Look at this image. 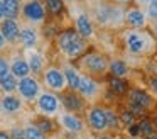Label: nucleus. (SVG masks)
Masks as SVG:
<instances>
[{"label":"nucleus","mask_w":157,"mask_h":139,"mask_svg":"<svg viewBox=\"0 0 157 139\" xmlns=\"http://www.w3.org/2000/svg\"><path fill=\"white\" fill-rule=\"evenodd\" d=\"M149 22V17L142 7H127L125 9V24L132 29H144Z\"/></svg>","instance_id":"obj_13"},{"label":"nucleus","mask_w":157,"mask_h":139,"mask_svg":"<svg viewBox=\"0 0 157 139\" xmlns=\"http://www.w3.org/2000/svg\"><path fill=\"white\" fill-rule=\"evenodd\" d=\"M21 17L27 24H32V26L42 24L48 17L44 0H24L21 7Z\"/></svg>","instance_id":"obj_6"},{"label":"nucleus","mask_w":157,"mask_h":139,"mask_svg":"<svg viewBox=\"0 0 157 139\" xmlns=\"http://www.w3.org/2000/svg\"><path fill=\"white\" fill-rule=\"evenodd\" d=\"M42 83L48 90L54 93H63L68 88V80L64 76V71L58 66H48L42 71Z\"/></svg>","instance_id":"obj_7"},{"label":"nucleus","mask_w":157,"mask_h":139,"mask_svg":"<svg viewBox=\"0 0 157 139\" xmlns=\"http://www.w3.org/2000/svg\"><path fill=\"white\" fill-rule=\"evenodd\" d=\"M56 44H58V49L66 58L75 59V58L85 54L86 47H88V39L81 37L75 29H66L56 36Z\"/></svg>","instance_id":"obj_3"},{"label":"nucleus","mask_w":157,"mask_h":139,"mask_svg":"<svg viewBox=\"0 0 157 139\" xmlns=\"http://www.w3.org/2000/svg\"><path fill=\"white\" fill-rule=\"evenodd\" d=\"M63 71H64L66 80H68V87L71 88V90L76 92V88H78V85H79V80H81V75L83 73L76 66H73V64H69V63H66L64 66H63Z\"/></svg>","instance_id":"obj_20"},{"label":"nucleus","mask_w":157,"mask_h":139,"mask_svg":"<svg viewBox=\"0 0 157 139\" xmlns=\"http://www.w3.org/2000/svg\"><path fill=\"white\" fill-rule=\"evenodd\" d=\"M10 139H24V127H15L10 131Z\"/></svg>","instance_id":"obj_35"},{"label":"nucleus","mask_w":157,"mask_h":139,"mask_svg":"<svg viewBox=\"0 0 157 139\" xmlns=\"http://www.w3.org/2000/svg\"><path fill=\"white\" fill-rule=\"evenodd\" d=\"M22 24L19 22V19H4L0 22V31L4 34V37L7 39L9 44L19 43V34H21Z\"/></svg>","instance_id":"obj_16"},{"label":"nucleus","mask_w":157,"mask_h":139,"mask_svg":"<svg viewBox=\"0 0 157 139\" xmlns=\"http://www.w3.org/2000/svg\"><path fill=\"white\" fill-rule=\"evenodd\" d=\"M36 125H37L44 134H48V132H51L52 129H54V122L51 121V117H46V115H42L41 119H37V121H36Z\"/></svg>","instance_id":"obj_30"},{"label":"nucleus","mask_w":157,"mask_h":139,"mask_svg":"<svg viewBox=\"0 0 157 139\" xmlns=\"http://www.w3.org/2000/svg\"><path fill=\"white\" fill-rule=\"evenodd\" d=\"M96 139H112V137H110V136H98Z\"/></svg>","instance_id":"obj_43"},{"label":"nucleus","mask_w":157,"mask_h":139,"mask_svg":"<svg viewBox=\"0 0 157 139\" xmlns=\"http://www.w3.org/2000/svg\"><path fill=\"white\" fill-rule=\"evenodd\" d=\"M76 92H78L79 95H83L86 100H91V98H95L96 95H98L100 85L95 81V78H93V76L83 73L81 75V80H79V85H78V88H76Z\"/></svg>","instance_id":"obj_15"},{"label":"nucleus","mask_w":157,"mask_h":139,"mask_svg":"<svg viewBox=\"0 0 157 139\" xmlns=\"http://www.w3.org/2000/svg\"><path fill=\"white\" fill-rule=\"evenodd\" d=\"M120 124H123L125 127H130L132 124H135V115L130 110H123L120 114Z\"/></svg>","instance_id":"obj_32"},{"label":"nucleus","mask_w":157,"mask_h":139,"mask_svg":"<svg viewBox=\"0 0 157 139\" xmlns=\"http://www.w3.org/2000/svg\"><path fill=\"white\" fill-rule=\"evenodd\" d=\"M21 2H24V0H21Z\"/></svg>","instance_id":"obj_45"},{"label":"nucleus","mask_w":157,"mask_h":139,"mask_svg":"<svg viewBox=\"0 0 157 139\" xmlns=\"http://www.w3.org/2000/svg\"><path fill=\"white\" fill-rule=\"evenodd\" d=\"M7 46H9L7 39H5V37H4V34H2V31H0V53H2V51H5V49H7Z\"/></svg>","instance_id":"obj_37"},{"label":"nucleus","mask_w":157,"mask_h":139,"mask_svg":"<svg viewBox=\"0 0 157 139\" xmlns=\"http://www.w3.org/2000/svg\"><path fill=\"white\" fill-rule=\"evenodd\" d=\"M128 97H130V102L142 105L144 108H149L152 105V97L145 90H140V88H132L128 92Z\"/></svg>","instance_id":"obj_21"},{"label":"nucleus","mask_w":157,"mask_h":139,"mask_svg":"<svg viewBox=\"0 0 157 139\" xmlns=\"http://www.w3.org/2000/svg\"><path fill=\"white\" fill-rule=\"evenodd\" d=\"M85 100L86 98L83 95H79L78 92L71 90L69 93H64L61 98V104L64 107V110H69V112H81L85 108Z\"/></svg>","instance_id":"obj_18"},{"label":"nucleus","mask_w":157,"mask_h":139,"mask_svg":"<svg viewBox=\"0 0 157 139\" xmlns=\"http://www.w3.org/2000/svg\"><path fill=\"white\" fill-rule=\"evenodd\" d=\"M128 110H130V112H132V114L137 117V115H144V114H145V110H147V108H144L142 105H139V104H133V102H128Z\"/></svg>","instance_id":"obj_34"},{"label":"nucleus","mask_w":157,"mask_h":139,"mask_svg":"<svg viewBox=\"0 0 157 139\" xmlns=\"http://www.w3.org/2000/svg\"><path fill=\"white\" fill-rule=\"evenodd\" d=\"M19 43L25 49H36L39 46V31L32 24H22L21 34H19Z\"/></svg>","instance_id":"obj_12"},{"label":"nucleus","mask_w":157,"mask_h":139,"mask_svg":"<svg viewBox=\"0 0 157 139\" xmlns=\"http://www.w3.org/2000/svg\"><path fill=\"white\" fill-rule=\"evenodd\" d=\"M58 122L63 129H66L68 132H73V134H79V132L85 131V122L79 115H76L75 112L69 110H61L58 115Z\"/></svg>","instance_id":"obj_11"},{"label":"nucleus","mask_w":157,"mask_h":139,"mask_svg":"<svg viewBox=\"0 0 157 139\" xmlns=\"http://www.w3.org/2000/svg\"><path fill=\"white\" fill-rule=\"evenodd\" d=\"M71 17L75 22V31L85 39H91L95 36V24L90 15L88 10H85L83 7H79L78 3L71 5Z\"/></svg>","instance_id":"obj_5"},{"label":"nucleus","mask_w":157,"mask_h":139,"mask_svg":"<svg viewBox=\"0 0 157 139\" xmlns=\"http://www.w3.org/2000/svg\"><path fill=\"white\" fill-rule=\"evenodd\" d=\"M105 110H106V119H108V127L110 129H118V125H120V115L117 114L113 108H110V107H105Z\"/></svg>","instance_id":"obj_31"},{"label":"nucleus","mask_w":157,"mask_h":139,"mask_svg":"<svg viewBox=\"0 0 157 139\" xmlns=\"http://www.w3.org/2000/svg\"><path fill=\"white\" fill-rule=\"evenodd\" d=\"M140 5H142L144 12L147 14L149 20L157 22V0H139Z\"/></svg>","instance_id":"obj_27"},{"label":"nucleus","mask_w":157,"mask_h":139,"mask_svg":"<svg viewBox=\"0 0 157 139\" xmlns=\"http://www.w3.org/2000/svg\"><path fill=\"white\" fill-rule=\"evenodd\" d=\"M24 139H48V137H46V134L36 124H25L24 125Z\"/></svg>","instance_id":"obj_28"},{"label":"nucleus","mask_w":157,"mask_h":139,"mask_svg":"<svg viewBox=\"0 0 157 139\" xmlns=\"http://www.w3.org/2000/svg\"><path fill=\"white\" fill-rule=\"evenodd\" d=\"M25 59H27L29 68H31V75H34V76L42 75V71L46 70V59L41 51H37V47L36 49H25Z\"/></svg>","instance_id":"obj_17"},{"label":"nucleus","mask_w":157,"mask_h":139,"mask_svg":"<svg viewBox=\"0 0 157 139\" xmlns=\"http://www.w3.org/2000/svg\"><path fill=\"white\" fill-rule=\"evenodd\" d=\"M110 90H112L115 95H123V93L128 92V85H127V81L123 80V78L113 76L112 80H110Z\"/></svg>","instance_id":"obj_26"},{"label":"nucleus","mask_w":157,"mask_h":139,"mask_svg":"<svg viewBox=\"0 0 157 139\" xmlns=\"http://www.w3.org/2000/svg\"><path fill=\"white\" fill-rule=\"evenodd\" d=\"M110 61L106 59L105 54L98 53V51H91L86 53L79 61V68L83 73L90 75V76H103L108 71Z\"/></svg>","instance_id":"obj_4"},{"label":"nucleus","mask_w":157,"mask_h":139,"mask_svg":"<svg viewBox=\"0 0 157 139\" xmlns=\"http://www.w3.org/2000/svg\"><path fill=\"white\" fill-rule=\"evenodd\" d=\"M36 105H37V110L41 115L54 117V115H59L63 104H61V98L54 92L48 90V92H41V95L36 100Z\"/></svg>","instance_id":"obj_8"},{"label":"nucleus","mask_w":157,"mask_h":139,"mask_svg":"<svg viewBox=\"0 0 157 139\" xmlns=\"http://www.w3.org/2000/svg\"><path fill=\"white\" fill-rule=\"evenodd\" d=\"M108 71L113 75V76L123 78V76H127V75H128L130 70H128V66H127L125 61H122V59H113V61H110Z\"/></svg>","instance_id":"obj_24"},{"label":"nucleus","mask_w":157,"mask_h":139,"mask_svg":"<svg viewBox=\"0 0 157 139\" xmlns=\"http://www.w3.org/2000/svg\"><path fill=\"white\" fill-rule=\"evenodd\" d=\"M150 90L154 92V93L157 95V76H154V78H150Z\"/></svg>","instance_id":"obj_38"},{"label":"nucleus","mask_w":157,"mask_h":139,"mask_svg":"<svg viewBox=\"0 0 157 139\" xmlns=\"http://www.w3.org/2000/svg\"><path fill=\"white\" fill-rule=\"evenodd\" d=\"M0 139H10V132L4 131V129H0Z\"/></svg>","instance_id":"obj_39"},{"label":"nucleus","mask_w":157,"mask_h":139,"mask_svg":"<svg viewBox=\"0 0 157 139\" xmlns=\"http://www.w3.org/2000/svg\"><path fill=\"white\" fill-rule=\"evenodd\" d=\"M86 121H88V125L96 132H105L108 131V119H106V110L105 107H100V105H93L88 110V115H86Z\"/></svg>","instance_id":"obj_10"},{"label":"nucleus","mask_w":157,"mask_h":139,"mask_svg":"<svg viewBox=\"0 0 157 139\" xmlns=\"http://www.w3.org/2000/svg\"><path fill=\"white\" fill-rule=\"evenodd\" d=\"M10 73L14 75V76H17L19 80L31 75V68H29V63H27V59H25V56L15 58V59L10 61Z\"/></svg>","instance_id":"obj_19"},{"label":"nucleus","mask_w":157,"mask_h":139,"mask_svg":"<svg viewBox=\"0 0 157 139\" xmlns=\"http://www.w3.org/2000/svg\"><path fill=\"white\" fill-rule=\"evenodd\" d=\"M17 85H19V78L14 76L12 73H7L0 78V92H4V93L17 92Z\"/></svg>","instance_id":"obj_23"},{"label":"nucleus","mask_w":157,"mask_h":139,"mask_svg":"<svg viewBox=\"0 0 157 139\" xmlns=\"http://www.w3.org/2000/svg\"><path fill=\"white\" fill-rule=\"evenodd\" d=\"M2 5H4L5 19H19L21 17V0H2Z\"/></svg>","instance_id":"obj_22"},{"label":"nucleus","mask_w":157,"mask_h":139,"mask_svg":"<svg viewBox=\"0 0 157 139\" xmlns=\"http://www.w3.org/2000/svg\"><path fill=\"white\" fill-rule=\"evenodd\" d=\"M113 2L120 3V5H127V3H130V2H132V0H113Z\"/></svg>","instance_id":"obj_41"},{"label":"nucleus","mask_w":157,"mask_h":139,"mask_svg":"<svg viewBox=\"0 0 157 139\" xmlns=\"http://www.w3.org/2000/svg\"><path fill=\"white\" fill-rule=\"evenodd\" d=\"M139 129H140V136H144V137H147V136L152 134L154 131H157L154 122L149 121V119H142V121L139 122Z\"/></svg>","instance_id":"obj_29"},{"label":"nucleus","mask_w":157,"mask_h":139,"mask_svg":"<svg viewBox=\"0 0 157 139\" xmlns=\"http://www.w3.org/2000/svg\"><path fill=\"white\" fill-rule=\"evenodd\" d=\"M66 0H44V5H46V10H48L49 15L52 17H58L63 14V10H64L66 7Z\"/></svg>","instance_id":"obj_25"},{"label":"nucleus","mask_w":157,"mask_h":139,"mask_svg":"<svg viewBox=\"0 0 157 139\" xmlns=\"http://www.w3.org/2000/svg\"><path fill=\"white\" fill-rule=\"evenodd\" d=\"M127 129H128V132L132 136H140V129H139V124H137V122H135V124H132L130 127H127Z\"/></svg>","instance_id":"obj_36"},{"label":"nucleus","mask_w":157,"mask_h":139,"mask_svg":"<svg viewBox=\"0 0 157 139\" xmlns=\"http://www.w3.org/2000/svg\"><path fill=\"white\" fill-rule=\"evenodd\" d=\"M152 122H154V125H155V129H157V115H155V117L152 119Z\"/></svg>","instance_id":"obj_44"},{"label":"nucleus","mask_w":157,"mask_h":139,"mask_svg":"<svg viewBox=\"0 0 157 139\" xmlns=\"http://www.w3.org/2000/svg\"><path fill=\"white\" fill-rule=\"evenodd\" d=\"M90 15L98 26L120 27L125 24V7L113 0H91Z\"/></svg>","instance_id":"obj_1"},{"label":"nucleus","mask_w":157,"mask_h":139,"mask_svg":"<svg viewBox=\"0 0 157 139\" xmlns=\"http://www.w3.org/2000/svg\"><path fill=\"white\" fill-rule=\"evenodd\" d=\"M145 139H157V131H154L152 134H149V136H147Z\"/></svg>","instance_id":"obj_42"},{"label":"nucleus","mask_w":157,"mask_h":139,"mask_svg":"<svg viewBox=\"0 0 157 139\" xmlns=\"http://www.w3.org/2000/svg\"><path fill=\"white\" fill-rule=\"evenodd\" d=\"M10 73V61L7 59L5 56L0 54V78L4 76V75Z\"/></svg>","instance_id":"obj_33"},{"label":"nucleus","mask_w":157,"mask_h":139,"mask_svg":"<svg viewBox=\"0 0 157 139\" xmlns=\"http://www.w3.org/2000/svg\"><path fill=\"white\" fill-rule=\"evenodd\" d=\"M5 19V14H4V5H2V0H0V22Z\"/></svg>","instance_id":"obj_40"},{"label":"nucleus","mask_w":157,"mask_h":139,"mask_svg":"<svg viewBox=\"0 0 157 139\" xmlns=\"http://www.w3.org/2000/svg\"><path fill=\"white\" fill-rule=\"evenodd\" d=\"M17 93L25 102H36L37 97L41 95V83H39L37 76L29 75V76L21 78L17 85Z\"/></svg>","instance_id":"obj_9"},{"label":"nucleus","mask_w":157,"mask_h":139,"mask_svg":"<svg viewBox=\"0 0 157 139\" xmlns=\"http://www.w3.org/2000/svg\"><path fill=\"white\" fill-rule=\"evenodd\" d=\"M123 43L127 51L133 56H145L155 49V39L145 29H127L123 32Z\"/></svg>","instance_id":"obj_2"},{"label":"nucleus","mask_w":157,"mask_h":139,"mask_svg":"<svg viewBox=\"0 0 157 139\" xmlns=\"http://www.w3.org/2000/svg\"><path fill=\"white\" fill-rule=\"evenodd\" d=\"M22 110V98L14 93H5L0 97V112L4 115H17Z\"/></svg>","instance_id":"obj_14"}]
</instances>
